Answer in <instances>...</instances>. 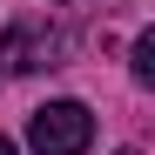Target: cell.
I'll use <instances>...</instances> for the list:
<instances>
[{
    "label": "cell",
    "instance_id": "1",
    "mask_svg": "<svg viewBox=\"0 0 155 155\" xmlns=\"http://www.w3.org/2000/svg\"><path fill=\"white\" fill-rule=\"evenodd\" d=\"M61 54H68V34L47 14H20V20H7V34H0V68H7V74L61 68Z\"/></svg>",
    "mask_w": 155,
    "mask_h": 155
},
{
    "label": "cell",
    "instance_id": "2",
    "mask_svg": "<svg viewBox=\"0 0 155 155\" xmlns=\"http://www.w3.org/2000/svg\"><path fill=\"white\" fill-rule=\"evenodd\" d=\"M94 142V115L81 101H47V108L27 115V148L34 155H88Z\"/></svg>",
    "mask_w": 155,
    "mask_h": 155
},
{
    "label": "cell",
    "instance_id": "3",
    "mask_svg": "<svg viewBox=\"0 0 155 155\" xmlns=\"http://www.w3.org/2000/svg\"><path fill=\"white\" fill-rule=\"evenodd\" d=\"M135 81H142V88H155V34H142V41H135Z\"/></svg>",
    "mask_w": 155,
    "mask_h": 155
},
{
    "label": "cell",
    "instance_id": "4",
    "mask_svg": "<svg viewBox=\"0 0 155 155\" xmlns=\"http://www.w3.org/2000/svg\"><path fill=\"white\" fill-rule=\"evenodd\" d=\"M0 155H20V148H14V142H7V135H0Z\"/></svg>",
    "mask_w": 155,
    "mask_h": 155
},
{
    "label": "cell",
    "instance_id": "5",
    "mask_svg": "<svg viewBox=\"0 0 155 155\" xmlns=\"http://www.w3.org/2000/svg\"><path fill=\"white\" fill-rule=\"evenodd\" d=\"M47 7H68V0H47Z\"/></svg>",
    "mask_w": 155,
    "mask_h": 155
},
{
    "label": "cell",
    "instance_id": "6",
    "mask_svg": "<svg viewBox=\"0 0 155 155\" xmlns=\"http://www.w3.org/2000/svg\"><path fill=\"white\" fill-rule=\"evenodd\" d=\"M121 155H142V148H121Z\"/></svg>",
    "mask_w": 155,
    "mask_h": 155
}]
</instances>
